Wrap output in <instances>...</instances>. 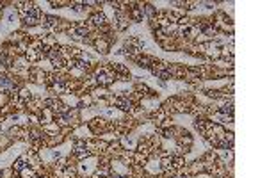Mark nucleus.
I'll list each match as a JSON object with an SVG mask.
<instances>
[{"label": "nucleus", "mask_w": 267, "mask_h": 178, "mask_svg": "<svg viewBox=\"0 0 267 178\" xmlns=\"http://www.w3.org/2000/svg\"><path fill=\"white\" fill-rule=\"evenodd\" d=\"M0 86L2 87H11L13 84H11V80H7V77H0Z\"/></svg>", "instance_id": "1"}, {"label": "nucleus", "mask_w": 267, "mask_h": 178, "mask_svg": "<svg viewBox=\"0 0 267 178\" xmlns=\"http://www.w3.org/2000/svg\"><path fill=\"white\" fill-rule=\"evenodd\" d=\"M116 178H121V176H116Z\"/></svg>", "instance_id": "2"}]
</instances>
